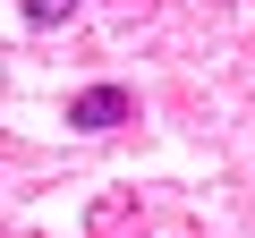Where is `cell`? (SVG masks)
Listing matches in <instances>:
<instances>
[{"label": "cell", "instance_id": "6da1fadb", "mask_svg": "<svg viewBox=\"0 0 255 238\" xmlns=\"http://www.w3.org/2000/svg\"><path fill=\"white\" fill-rule=\"evenodd\" d=\"M128 85H94V94H77L68 102V128H85V136H102V128H128Z\"/></svg>", "mask_w": 255, "mask_h": 238}, {"label": "cell", "instance_id": "7a4b0ae2", "mask_svg": "<svg viewBox=\"0 0 255 238\" xmlns=\"http://www.w3.org/2000/svg\"><path fill=\"white\" fill-rule=\"evenodd\" d=\"M60 17H77V0H26V26H34V34L60 26Z\"/></svg>", "mask_w": 255, "mask_h": 238}]
</instances>
